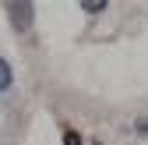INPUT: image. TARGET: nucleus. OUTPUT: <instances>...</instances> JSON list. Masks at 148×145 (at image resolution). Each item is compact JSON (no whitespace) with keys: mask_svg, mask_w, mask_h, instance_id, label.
<instances>
[{"mask_svg":"<svg viewBox=\"0 0 148 145\" xmlns=\"http://www.w3.org/2000/svg\"><path fill=\"white\" fill-rule=\"evenodd\" d=\"M7 14H11L14 28H28V21H32V4H25V0H18V4H7Z\"/></svg>","mask_w":148,"mask_h":145,"instance_id":"1","label":"nucleus"},{"mask_svg":"<svg viewBox=\"0 0 148 145\" xmlns=\"http://www.w3.org/2000/svg\"><path fill=\"white\" fill-rule=\"evenodd\" d=\"M11 81H14V75H11V64L0 57V92H7V88H11Z\"/></svg>","mask_w":148,"mask_h":145,"instance_id":"2","label":"nucleus"},{"mask_svg":"<svg viewBox=\"0 0 148 145\" xmlns=\"http://www.w3.org/2000/svg\"><path fill=\"white\" fill-rule=\"evenodd\" d=\"M109 4L106 0H81V11H88V14H99V11H106Z\"/></svg>","mask_w":148,"mask_h":145,"instance_id":"3","label":"nucleus"},{"mask_svg":"<svg viewBox=\"0 0 148 145\" xmlns=\"http://www.w3.org/2000/svg\"><path fill=\"white\" fill-rule=\"evenodd\" d=\"M64 145H81V138H78V131H64Z\"/></svg>","mask_w":148,"mask_h":145,"instance_id":"4","label":"nucleus"},{"mask_svg":"<svg viewBox=\"0 0 148 145\" xmlns=\"http://www.w3.org/2000/svg\"><path fill=\"white\" fill-rule=\"evenodd\" d=\"M138 131H148V120H141V124H138Z\"/></svg>","mask_w":148,"mask_h":145,"instance_id":"5","label":"nucleus"},{"mask_svg":"<svg viewBox=\"0 0 148 145\" xmlns=\"http://www.w3.org/2000/svg\"><path fill=\"white\" fill-rule=\"evenodd\" d=\"M95 145H102V142H95Z\"/></svg>","mask_w":148,"mask_h":145,"instance_id":"6","label":"nucleus"}]
</instances>
